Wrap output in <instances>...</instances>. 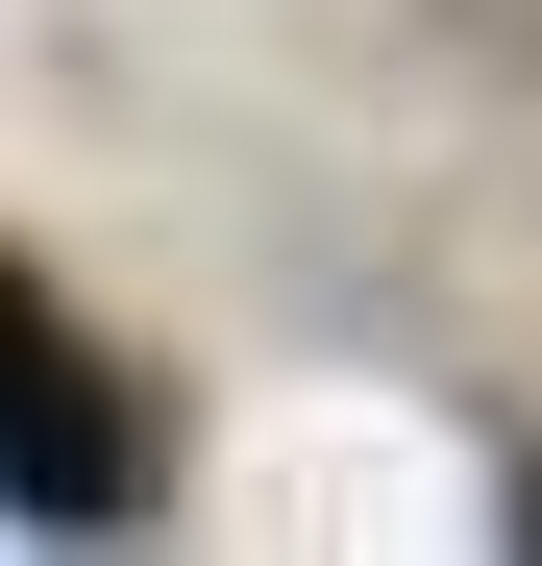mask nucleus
<instances>
[{"mask_svg":"<svg viewBox=\"0 0 542 566\" xmlns=\"http://www.w3.org/2000/svg\"><path fill=\"white\" fill-rule=\"evenodd\" d=\"M148 443H124V369L50 321V271L0 247V517H124Z\"/></svg>","mask_w":542,"mask_h":566,"instance_id":"nucleus-1","label":"nucleus"}]
</instances>
